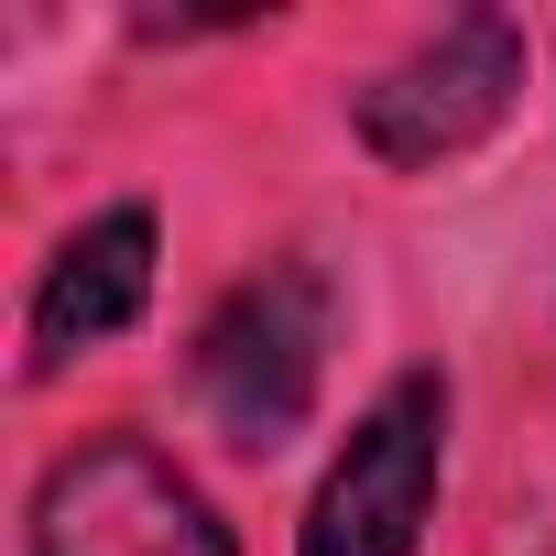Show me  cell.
<instances>
[{
    "label": "cell",
    "instance_id": "obj_1",
    "mask_svg": "<svg viewBox=\"0 0 556 556\" xmlns=\"http://www.w3.org/2000/svg\"><path fill=\"white\" fill-rule=\"evenodd\" d=\"M317 371H328V285L306 262L251 273L197 339V393L229 447H285L317 404Z\"/></svg>",
    "mask_w": 556,
    "mask_h": 556
},
{
    "label": "cell",
    "instance_id": "obj_2",
    "mask_svg": "<svg viewBox=\"0 0 556 556\" xmlns=\"http://www.w3.org/2000/svg\"><path fill=\"white\" fill-rule=\"evenodd\" d=\"M523 99V34L502 23V12H458V23H437L404 66H382L361 99H350V121H361V142L382 153V164H447V153H469L480 131H502V110Z\"/></svg>",
    "mask_w": 556,
    "mask_h": 556
},
{
    "label": "cell",
    "instance_id": "obj_3",
    "mask_svg": "<svg viewBox=\"0 0 556 556\" xmlns=\"http://www.w3.org/2000/svg\"><path fill=\"white\" fill-rule=\"evenodd\" d=\"M437 447H447V382L404 371L339 447V469L306 502V545L295 556H415L426 502H437Z\"/></svg>",
    "mask_w": 556,
    "mask_h": 556
},
{
    "label": "cell",
    "instance_id": "obj_4",
    "mask_svg": "<svg viewBox=\"0 0 556 556\" xmlns=\"http://www.w3.org/2000/svg\"><path fill=\"white\" fill-rule=\"evenodd\" d=\"M34 556H229V523L142 437H88L34 491Z\"/></svg>",
    "mask_w": 556,
    "mask_h": 556
},
{
    "label": "cell",
    "instance_id": "obj_5",
    "mask_svg": "<svg viewBox=\"0 0 556 556\" xmlns=\"http://www.w3.org/2000/svg\"><path fill=\"white\" fill-rule=\"evenodd\" d=\"M153 295V207H110L88 218L55 262H45V295H34V361H77L99 339H121Z\"/></svg>",
    "mask_w": 556,
    "mask_h": 556
}]
</instances>
